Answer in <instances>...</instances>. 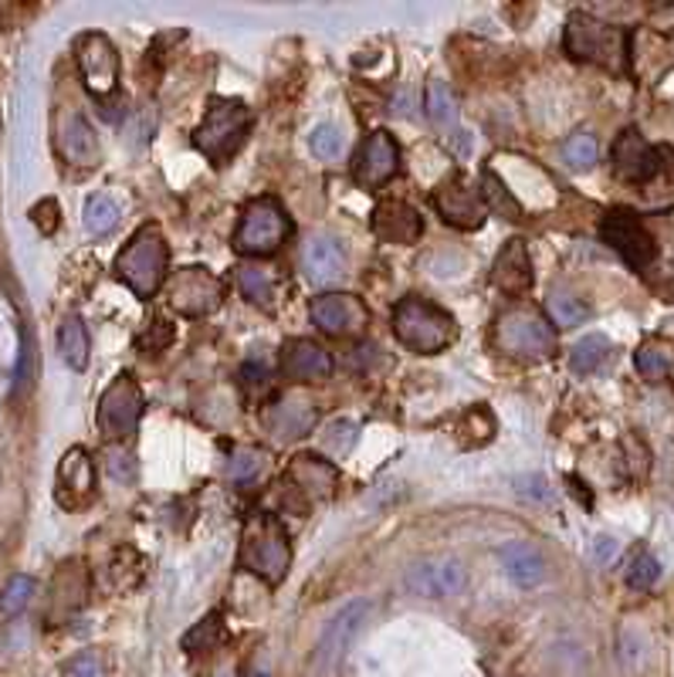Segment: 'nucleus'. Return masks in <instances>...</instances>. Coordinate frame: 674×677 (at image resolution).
Wrapping results in <instances>:
<instances>
[{
  "label": "nucleus",
  "mask_w": 674,
  "mask_h": 677,
  "mask_svg": "<svg viewBox=\"0 0 674 677\" xmlns=\"http://www.w3.org/2000/svg\"><path fill=\"white\" fill-rule=\"evenodd\" d=\"M58 146H61V156L68 159L71 167H96L99 163V136L96 129L89 126V119L82 112H65L61 123H58Z\"/></svg>",
  "instance_id": "23"
},
{
  "label": "nucleus",
  "mask_w": 674,
  "mask_h": 677,
  "mask_svg": "<svg viewBox=\"0 0 674 677\" xmlns=\"http://www.w3.org/2000/svg\"><path fill=\"white\" fill-rule=\"evenodd\" d=\"M34 596V579L31 576H11L4 593H0V610H4L8 617H18Z\"/></svg>",
  "instance_id": "41"
},
{
  "label": "nucleus",
  "mask_w": 674,
  "mask_h": 677,
  "mask_svg": "<svg viewBox=\"0 0 674 677\" xmlns=\"http://www.w3.org/2000/svg\"><path fill=\"white\" fill-rule=\"evenodd\" d=\"M308 315L326 336H360L370 326V312H367L363 298L339 295V292L312 298Z\"/></svg>",
  "instance_id": "14"
},
{
  "label": "nucleus",
  "mask_w": 674,
  "mask_h": 677,
  "mask_svg": "<svg viewBox=\"0 0 674 677\" xmlns=\"http://www.w3.org/2000/svg\"><path fill=\"white\" fill-rule=\"evenodd\" d=\"M658 576H661V566H658V560L651 552H638L630 560V569H627V583L633 586V589H651L654 583H658Z\"/></svg>",
  "instance_id": "42"
},
{
  "label": "nucleus",
  "mask_w": 674,
  "mask_h": 677,
  "mask_svg": "<svg viewBox=\"0 0 674 677\" xmlns=\"http://www.w3.org/2000/svg\"><path fill=\"white\" fill-rule=\"evenodd\" d=\"M546 308H549L552 326H560V329L583 326V323H586V315H589L586 305H583L576 295H570V292H552L549 302H546Z\"/></svg>",
  "instance_id": "38"
},
{
  "label": "nucleus",
  "mask_w": 674,
  "mask_h": 677,
  "mask_svg": "<svg viewBox=\"0 0 674 677\" xmlns=\"http://www.w3.org/2000/svg\"><path fill=\"white\" fill-rule=\"evenodd\" d=\"M31 356H34V352H31V342L24 339V352H21V366H18V386H14L18 393H21V390H24V386L31 383Z\"/></svg>",
  "instance_id": "49"
},
{
  "label": "nucleus",
  "mask_w": 674,
  "mask_h": 677,
  "mask_svg": "<svg viewBox=\"0 0 674 677\" xmlns=\"http://www.w3.org/2000/svg\"><path fill=\"white\" fill-rule=\"evenodd\" d=\"M373 234L383 245H417L424 237V221L404 201H383L373 211Z\"/></svg>",
  "instance_id": "22"
},
{
  "label": "nucleus",
  "mask_w": 674,
  "mask_h": 677,
  "mask_svg": "<svg viewBox=\"0 0 674 677\" xmlns=\"http://www.w3.org/2000/svg\"><path fill=\"white\" fill-rule=\"evenodd\" d=\"M31 221H34V227L42 230V234H55V227H58V204L55 201H42L31 211Z\"/></svg>",
  "instance_id": "45"
},
{
  "label": "nucleus",
  "mask_w": 674,
  "mask_h": 677,
  "mask_svg": "<svg viewBox=\"0 0 674 677\" xmlns=\"http://www.w3.org/2000/svg\"><path fill=\"white\" fill-rule=\"evenodd\" d=\"M105 471H109V477L112 482H119V485H133L136 482V454L133 451H109L105 454Z\"/></svg>",
  "instance_id": "44"
},
{
  "label": "nucleus",
  "mask_w": 674,
  "mask_h": 677,
  "mask_svg": "<svg viewBox=\"0 0 674 677\" xmlns=\"http://www.w3.org/2000/svg\"><path fill=\"white\" fill-rule=\"evenodd\" d=\"M519 495H526V498H536V501H549V485L542 482L539 474H532V477H519Z\"/></svg>",
  "instance_id": "48"
},
{
  "label": "nucleus",
  "mask_w": 674,
  "mask_h": 677,
  "mask_svg": "<svg viewBox=\"0 0 674 677\" xmlns=\"http://www.w3.org/2000/svg\"><path fill=\"white\" fill-rule=\"evenodd\" d=\"M495 342L502 352L519 356V360H549L560 339L549 318L532 305H512L498 315Z\"/></svg>",
  "instance_id": "6"
},
{
  "label": "nucleus",
  "mask_w": 674,
  "mask_h": 677,
  "mask_svg": "<svg viewBox=\"0 0 674 677\" xmlns=\"http://www.w3.org/2000/svg\"><path fill=\"white\" fill-rule=\"evenodd\" d=\"M407 589L427 600H448V596L464 589V569L458 560L438 555V560H424L407 569Z\"/></svg>",
  "instance_id": "17"
},
{
  "label": "nucleus",
  "mask_w": 674,
  "mask_h": 677,
  "mask_svg": "<svg viewBox=\"0 0 674 677\" xmlns=\"http://www.w3.org/2000/svg\"><path fill=\"white\" fill-rule=\"evenodd\" d=\"M427 115L441 133H458V102L441 78H430L427 86Z\"/></svg>",
  "instance_id": "31"
},
{
  "label": "nucleus",
  "mask_w": 674,
  "mask_h": 677,
  "mask_svg": "<svg viewBox=\"0 0 674 677\" xmlns=\"http://www.w3.org/2000/svg\"><path fill=\"white\" fill-rule=\"evenodd\" d=\"M614 552H617V542H614V539H607V535H600V539H597V545H593V555H597L600 563H607Z\"/></svg>",
  "instance_id": "50"
},
{
  "label": "nucleus",
  "mask_w": 674,
  "mask_h": 677,
  "mask_svg": "<svg viewBox=\"0 0 674 677\" xmlns=\"http://www.w3.org/2000/svg\"><path fill=\"white\" fill-rule=\"evenodd\" d=\"M292 234V221L274 196H258L241 214V227L234 234V248L248 258H268L279 251Z\"/></svg>",
  "instance_id": "7"
},
{
  "label": "nucleus",
  "mask_w": 674,
  "mask_h": 677,
  "mask_svg": "<svg viewBox=\"0 0 674 677\" xmlns=\"http://www.w3.org/2000/svg\"><path fill=\"white\" fill-rule=\"evenodd\" d=\"M214 677H234V670H231V667H224V670H217Z\"/></svg>",
  "instance_id": "51"
},
{
  "label": "nucleus",
  "mask_w": 674,
  "mask_h": 677,
  "mask_svg": "<svg viewBox=\"0 0 674 677\" xmlns=\"http://www.w3.org/2000/svg\"><path fill=\"white\" fill-rule=\"evenodd\" d=\"M285 488L292 495H302L305 501H329L339 488V471L333 461L299 454L285 471Z\"/></svg>",
  "instance_id": "16"
},
{
  "label": "nucleus",
  "mask_w": 674,
  "mask_h": 677,
  "mask_svg": "<svg viewBox=\"0 0 674 677\" xmlns=\"http://www.w3.org/2000/svg\"><path fill=\"white\" fill-rule=\"evenodd\" d=\"M153 129H156V115L153 112H143V123L139 119H130L126 123V136L139 146V143H146L149 136H153Z\"/></svg>",
  "instance_id": "46"
},
{
  "label": "nucleus",
  "mask_w": 674,
  "mask_h": 677,
  "mask_svg": "<svg viewBox=\"0 0 674 677\" xmlns=\"http://www.w3.org/2000/svg\"><path fill=\"white\" fill-rule=\"evenodd\" d=\"M308 146H312V153L319 156V159H336L339 149H342V133L336 126L323 123V126H315L308 133Z\"/></svg>",
  "instance_id": "43"
},
{
  "label": "nucleus",
  "mask_w": 674,
  "mask_h": 677,
  "mask_svg": "<svg viewBox=\"0 0 674 677\" xmlns=\"http://www.w3.org/2000/svg\"><path fill=\"white\" fill-rule=\"evenodd\" d=\"M167 264H170V248H167L164 230L156 224H143L133 234V241L115 258L119 278H123L139 298H153L160 292L164 278H167Z\"/></svg>",
  "instance_id": "3"
},
{
  "label": "nucleus",
  "mask_w": 674,
  "mask_h": 677,
  "mask_svg": "<svg viewBox=\"0 0 674 677\" xmlns=\"http://www.w3.org/2000/svg\"><path fill=\"white\" fill-rule=\"evenodd\" d=\"M237 285H241V292H245L255 305H265V308L274 305V278H271V271L255 268V264H245L241 271H237Z\"/></svg>",
  "instance_id": "37"
},
{
  "label": "nucleus",
  "mask_w": 674,
  "mask_h": 677,
  "mask_svg": "<svg viewBox=\"0 0 674 677\" xmlns=\"http://www.w3.org/2000/svg\"><path fill=\"white\" fill-rule=\"evenodd\" d=\"M302 271L312 278L315 285H333L346 274V251L339 248V241L333 237H308L302 248Z\"/></svg>",
  "instance_id": "26"
},
{
  "label": "nucleus",
  "mask_w": 674,
  "mask_h": 677,
  "mask_svg": "<svg viewBox=\"0 0 674 677\" xmlns=\"http://www.w3.org/2000/svg\"><path fill=\"white\" fill-rule=\"evenodd\" d=\"M434 211H438L451 227L461 230H474L485 224V201H482V190H474L461 173H451L438 190H434Z\"/></svg>",
  "instance_id": "12"
},
{
  "label": "nucleus",
  "mask_w": 674,
  "mask_h": 677,
  "mask_svg": "<svg viewBox=\"0 0 674 677\" xmlns=\"http://www.w3.org/2000/svg\"><path fill=\"white\" fill-rule=\"evenodd\" d=\"M251 677H268V674H265V670H255V674H251Z\"/></svg>",
  "instance_id": "52"
},
{
  "label": "nucleus",
  "mask_w": 674,
  "mask_h": 677,
  "mask_svg": "<svg viewBox=\"0 0 674 677\" xmlns=\"http://www.w3.org/2000/svg\"><path fill=\"white\" fill-rule=\"evenodd\" d=\"M282 370L295 383H315L333 373V356L312 339H292L282 349Z\"/></svg>",
  "instance_id": "25"
},
{
  "label": "nucleus",
  "mask_w": 674,
  "mask_h": 677,
  "mask_svg": "<svg viewBox=\"0 0 674 677\" xmlns=\"http://www.w3.org/2000/svg\"><path fill=\"white\" fill-rule=\"evenodd\" d=\"M315 420H319V410L302 393H289L265 410V427L274 444H289L299 441V437H308Z\"/></svg>",
  "instance_id": "15"
},
{
  "label": "nucleus",
  "mask_w": 674,
  "mask_h": 677,
  "mask_svg": "<svg viewBox=\"0 0 674 677\" xmlns=\"http://www.w3.org/2000/svg\"><path fill=\"white\" fill-rule=\"evenodd\" d=\"M224 302V282L207 268H183L173 274L170 282V305L187 315V318H201L217 312Z\"/></svg>",
  "instance_id": "11"
},
{
  "label": "nucleus",
  "mask_w": 674,
  "mask_h": 677,
  "mask_svg": "<svg viewBox=\"0 0 674 677\" xmlns=\"http://www.w3.org/2000/svg\"><path fill=\"white\" fill-rule=\"evenodd\" d=\"M119 204L112 201L109 193H96V196H89L86 201V211H82V221H86V230L92 234V237H105V234H112L115 227H119Z\"/></svg>",
  "instance_id": "34"
},
{
  "label": "nucleus",
  "mask_w": 674,
  "mask_h": 677,
  "mask_svg": "<svg viewBox=\"0 0 674 677\" xmlns=\"http://www.w3.org/2000/svg\"><path fill=\"white\" fill-rule=\"evenodd\" d=\"M597 156H600V146H597V139H593L589 133L570 136L566 146H563V159L570 163V170H589L593 163H597Z\"/></svg>",
  "instance_id": "40"
},
{
  "label": "nucleus",
  "mask_w": 674,
  "mask_h": 677,
  "mask_svg": "<svg viewBox=\"0 0 674 677\" xmlns=\"http://www.w3.org/2000/svg\"><path fill=\"white\" fill-rule=\"evenodd\" d=\"M492 282L505 295H526L532 289V261L523 241H508L492 268Z\"/></svg>",
  "instance_id": "27"
},
{
  "label": "nucleus",
  "mask_w": 674,
  "mask_h": 677,
  "mask_svg": "<svg viewBox=\"0 0 674 677\" xmlns=\"http://www.w3.org/2000/svg\"><path fill=\"white\" fill-rule=\"evenodd\" d=\"M644 224H648L651 245H654V261H651L644 278L654 289H661L664 295L674 298V211L651 214V217H644Z\"/></svg>",
  "instance_id": "21"
},
{
  "label": "nucleus",
  "mask_w": 674,
  "mask_h": 677,
  "mask_svg": "<svg viewBox=\"0 0 674 677\" xmlns=\"http://www.w3.org/2000/svg\"><path fill=\"white\" fill-rule=\"evenodd\" d=\"M224 641H227L224 620H221V613H211V617H204L201 623H196L193 630H187L183 651L187 654H211V651L224 647Z\"/></svg>",
  "instance_id": "33"
},
{
  "label": "nucleus",
  "mask_w": 674,
  "mask_h": 677,
  "mask_svg": "<svg viewBox=\"0 0 674 677\" xmlns=\"http://www.w3.org/2000/svg\"><path fill=\"white\" fill-rule=\"evenodd\" d=\"M356 437H360V427H356L352 420H333V424L326 427V433L319 437V448H323V454H329L333 461H342V458L352 451Z\"/></svg>",
  "instance_id": "39"
},
{
  "label": "nucleus",
  "mask_w": 674,
  "mask_h": 677,
  "mask_svg": "<svg viewBox=\"0 0 674 677\" xmlns=\"http://www.w3.org/2000/svg\"><path fill=\"white\" fill-rule=\"evenodd\" d=\"M401 170V149L390 133H370L352 159V177L360 187H380Z\"/></svg>",
  "instance_id": "18"
},
{
  "label": "nucleus",
  "mask_w": 674,
  "mask_h": 677,
  "mask_svg": "<svg viewBox=\"0 0 674 677\" xmlns=\"http://www.w3.org/2000/svg\"><path fill=\"white\" fill-rule=\"evenodd\" d=\"M268 467V454L258 451V448H237L231 454V464H227V477L234 485H251L258 482V477L265 474Z\"/></svg>",
  "instance_id": "36"
},
{
  "label": "nucleus",
  "mask_w": 674,
  "mask_h": 677,
  "mask_svg": "<svg viewBox=\"0 0 674 677\" xmlns=\"http://www.w3.org/2000/svg\"><path fill=\"white\" fill-rule=\"evenodd\" d=\"M633 366L638 373L651 383H664L671 373H674V349L664 342V339H648L638 356H633Z\"/></svg>",
  "instance_id": "30"
},
{
  "label": "nucleus",
  "mask_w": 674,
  "mask_h": 677,
  "mask_svg": "<svg viewBox=\"0 0 674 677\" xmlns=\"http://www.w3.org/2000/svg\"><path fill=\"white\" fill-rule=\"evenodd\" d=\"M71 677H102V661L96 654H82L71 661Z\"/></svg>",
  "instance_id": "47"
},
{
  "label": "nucleus",
  "mask_w": 674,
  "mask_h": 677,
  "mask_svg": "<svg viewBox=\"0 0 674 677\" xmlns=\"http://www.w3.org/2000/svg\"><path fill=\"white\" fill-rule=\"evenodd\" d=\"M58 352L61 360L71 366V370H86L89 366V332H86V323L78 315H68L61 329H58Z\"/></svg>",
  "instance_id": "29"
},
{
  "label": "nucleus",
  "mask_w": 674,
  "mask_h": 677,
  "mask_svg": "<svg viewBox=\"0 0 674 677\" xmlns=\"http://www.w3.org/2000/svg\"><path fill=\"white\" fill-rule=\"evenodd\" d=\"M600 234H604V241L633 268V271H641L648 274L651 261H654V245H651V234H648V224L641 214H633L627 207H617L604 217L600 224Z\"/></svg>",
  "instance_id": "9"
},
{
  "label": "nucleus",
  "mask_w": 674,
  "mask_h": 677,
  "mask_svg": "<svg viewBox=\"0 0 674 677\" xmlns=\"http://www.w3.org/2000/svg\"><path fill=\"white\" fill-rule=\"evenodd\" d=\"M237 563L241 569L261 576L268 586H279L289 576L292 566V545L289 532L274 515H248L245 532H241V552H237Z\"/></svg>",
  "instance_id": "1"
},
{
  "label": "nucleus",
  "mask_w": 674,
  "mask_h": 677,
  "mask_svg": "<svg viewBox=\"0 0 674 677\" xmlns=\"http://www.w3.org/2000/svg\"><path fill=\"white\" fill-rule=\"evenodd\" d=\"M610 352H614V346H610L607 336H600V332L583 336V339L573 346V352H570V366H573L576 373H597V370L610 360Z\"/></svg>",
  "instance_id": "32"
},
{
  "label": "nucleus",
  "mask_w": 674,
  "mask_h": 677,
  "mask_svg": "<svg viewBox=\"0 0 674 677\" xmlns=\"http://www.w3.org/2000/svg\"><path fill=\"white\" fill-rule=\"evenodd\" d=\"M393 336L414 352H445L458 339L454 318L427 298H404L393 308Z\"/></svg>",
  "instance_id": "4"
},
{
  "label": "nucleus",
  "mask_w": 674,
  "mask_h": 677,
  "mask_svg": "<svg viewBox=\"0 0 674 677\" xmlns=\"http://www.w3.org/2000/svg\"><path fill=\"white\" fill-rule=\"evenodd\" d=\"M498 560H502V566H505L508 579L519 583V586H536V583H542V576H546L542 555H539L532 545H526V542H508V545L498 552Z\"/></svg>",
  "instance_id": "28"
},
{
  "label": "nucleus",
  "mask_w": 674,
  "mask_h": 677,
  "mask_svg": "<svg viewBox=\"0 0 674 677\" xmlns=\"http://www.w3.org/2000/svg\"><path fill=\"white\" fill-rule=\"evenodd\" d=\"M661 159H667V149H654L641 139L638 129H627L617 143H614V173L620 180H651L654 173H661Z\"/></svg>",
  "instance_id": "19"
},
{
  "label": "nucleus",
  "mask_w": 674,
  "mask_h": 677,
  "mask_svg": "<svg viewBox=\"0 0 674 677\" xmlns=\"http://www.w3.org/2000/svg\"><path fill=\"white\" fill-rule=\"evenodd\" d=\"M86 596H89V576H86L82 563H78V560L65 563V566L55 573V579H52L48 620H52V623L68 620L71 613H78V607L86 603Z\"/></svg>",
  "instance_id": "24"
},
{
  "label": "nucleus",
  "mask_w": 674,
  "mask_h": 677,
  "mask_svg": "<svg viewBox=\"0 0 674 677\" xmlns=\"http://www.w3.org/2000/svg\"><path fill=\"white\" fill-rule=\"evenodd\" d=\"M563 45L566 55H573L576 61H589L600 65L607 71L624 75L627 71V58H630V34L617 24H607L593 14H570L566 31H563Z\"/></svg>",
  "instance_id": "2"
},
{
  "label": "nucleus",
  "mask_w": 674,
  "mask_h": 677,
  "mask_svg": "<svg viewBox=\"0 0 674 677\" xmlns=\"http://www.w3.org/2000/svg\"><path fill=\"white\" fill-rule=\"evenodd\" d=\"M370 613H373V603H370V600H349V603L329 620V627H326L323 636H319V647H315V670H329V667L349 651V644H352L356 636H360V630L367 627Z\"/></svg>",
  "instance_id": "13"
},
{
  "label": "nucleus",
  "mask_w": 674,
  "mask_h": 677,
  "mask_svg": "<svg viewBox=\"0 0 674 677\" xmlns=\"http://www.w3.org/2000/svg\"><path fill=\"white\" fill-rule=\"evenodd\" d=\"M482 201H485L488 211H495V214L505 217V221H523V207H519V201H515L512 190H508L492 170L482 173Z\"/></svg>",
  "instance_id": "35"
},
{
  "label": "nucleus",
  "mask_w": 674,
  "mask_h": 677,
  "mask_svg": "<svg viewBox=\"0 0 674 677\" xmlns=\"http://www.w3.org/2000/svg\"><path fill=\"white\" fill-rule=\"evenodd\" d=\"M96 495V461L86 448H71L58 464V505L82 508Z\"/></svg>",
  "instance_id": "20"
},
{
  "label": "nucleus",
  "mask_w": 674,
  "mask_h": 677,
  "mask_svg": "<svg viewBox=\"0 0 674 677\" xmlns=\"http://www.w3.org/2000/svg\"><path fill=\"white\" fill-rule=\"evenodd\" d=\"M251 133V109L237 99H214L204 123L193 133V146L201 149L214 167H227L234 153L245 146Z\"/></svg>",
  "instance_id": "5"
},
{
  "label": "nucleus",
  "mask_w": 674,
  "mask_h": 677,
  "mask_svg": "<svg viewBox=\"0 0 674 677\" xmlns=\"http://www.w3.org/2000/svg\"><path fill=\"white\" fill-rule=\"evenodd\" d=\"M75 61H78V71L86 78V89L96 95V99H105L115 92L119 86V55L112 48V42L99 31H89L75 42Z\"/></svg>",
  "instance_id": "10"
},
{
  "label": "nucleus",
  "mask_w": 674,
  "mask_h": 677,
  "mask_svg": "<svg viewBox=\"0 0 674 677\" xmlns=\"http://www.w3.org/2000/svg\"><path fill=\"white\" fill-rule=\"evenodd\" d=\"M143 390L130 373H119L99 400V430L105 441H130L143 417Z\"/></svg>",
  "instance_id": "8"
}]
</instances>
